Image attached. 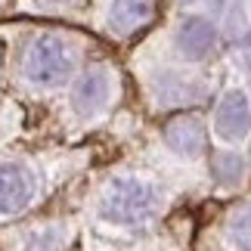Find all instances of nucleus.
Here are the masks:
<instances>
[{
    "instance_id": "obj_3",
    "label": "nucleus",
    "mask_w": 251,
    "mask_h": 251,
    "mask_svg": "<svg viewBox=\"0 0 251 251\" xmlns=\"http://www.w3.org/2000/svg\"><path fill=\"white\" fill-rule=\"evenodd\" d=\"M214 130L220 140L226 143H236L248 137L251 130V105H248V96L242 90H229L217 105V118H214Z\"/></svg>"
},
{
    "instance_id": "obj_6",
    "label": "nucleus",
    "mask_w": 251,
    "mask_h": 251,
    "mask_svg": "<svg viewBox=\"0 0 251 251\" xmlns=\"http://www.w3.org/2000/svg\"><path fill=\"white\" fill-rule=\"evenodd\" d=\"M165 140L180 155H199L201 146H205V130H201V124L196 118H177L168 124Z\"/></svg>"
},
{
    "instance_id": "obj_1",
    "label": "nucleus",
    "mask_w": 251,
    "mask_h": 251,
    "mask_svg": "<svg viewBox=\"0 0 251 251\" xmlns=\"http://www.w3.org/2000/svg\"><path fill=\"white\" fill-rule=\"evenodd\" d=\"M161 196L152 183L140 177H118L109 183L100 201V217L118 226H137L158 211Z\"/></svg>"
},
{
    "instance_id": "obj_4",
    "label": "nucleus",
    "mask_w": 251,
    "mask_h": 251,
    "mask_svg": "<svg viewBox=\"0 0 251 251\" xmlns=\"http://www.w3.org/2000/svg\"><path fill=\"white\" fill-rule=\"evenodd\" d=\"M34 196V180L31 174L19 165H3L0 168V217L19 214Z\"/></svg>"
},
{
    "instance_id": "obj_12",
    "label": "nucleus",
    "mask_w": 251,
    "mask_h": 251,
    "mask_svg": "<svg viewBox=\"0 0 251 251\" xmlns=\"http://www.w3.org/2000/svg\"><path fill=\"white\" fill-rule=\"evenodd\" d=\"M50 3H78V0H50Z\"/></svg>"
},
{
    "instance_id": "obj_10",
    "label": "nucleus",
    "mask_w": 251,
    "mask_h": 251,
    "mask_svg": "<svg viewBox=\"0 0 251 251\" xmlns=\"http://www.w3.org/2000/svg\"><path fill=\"white\" fill-rule=\"evenodd\" d=\"M65 242V233L62 226H47L41 233H34L31 239L25 242V251H59Z\"/></svg>"
},
{
    "instance_id": "obj_2",
    "label": "nucleus",
    "mask_w": 251,
    "mask_h": 251,
    "mask_svg": "<svg viewBox=\"0 0 251 251\" xmlns=\"http://www.w3.org/2000/svg\"><path fill=\"white\" fill-rule=\"evenodd\" d=\"M22 69H25V78L37 87H59L62 81H69L75 59L65 41H59L53 34H41L28 47Z\"/></svg>"
},
{
    "instance_id": "obj_8",
    "label": "nucleus",
    "mask_w": 251,
    "mask_h": 251,
    "mask_svg": "<svg viewBox=\"0 0 251 251\" xmlns=\"http://www.w3.org/2000/svg\"><path fill=\"white\" fill-rule=\"evenodd\" d=\"M149 16H152V0H115L109 22L118 31H133L143 22H149Z\"/></svg>"
},
{
    "instance_id": "obj_11",
    "label": "nucleus",
    "mask_w": 251,
    "mask_h": 251,
    "mask_svg": "<svg viewBox=\"0 0 251 251\" xmlns=\"http://www.w3.org/2000/svg\"><path fill=\"white\" fill-rule=\"evenodd\" d=\"M239 171H242V165H239V158L233 155H217V165H214V174L220 180H236Z\"/></svg>"
},
{
    "instance_id": "obj_5",
    "label": "nucleus",
    "mask_w": 251,
    "mask_h": 251,
    "mask_svg": "<svg viewBox=\"0 0 251 251\" xmlns=\"http://www.w3.org/2000/svg\"><path fill=\"white\" fill-rule=\"evenodd\" d=\"M109 90H112V81H109L105 72H100V69L87 72L78 81V87H75V105H78L84 115H90V112L102 109V105L109 102Z\"/></svg>"
},
{
    "instance_id": "obj_7",
    "label": "nucleus",
    "mask_w": 251,
    "mask_h": 251,
    "mask_svg": "<svg viewBox=\"0 0 251 251\" xmlns=\"http://www.w3.org/2000/svg\"><path fill=\"white\" fill-rule=\"evenodd\" d=\"M177 44L189 59H201V56L211 50V44H214V28H211V22H205V19L192 16V19L183 22Z\"/></svg>"
},
{
    "instance_id": "obj_9",
    "label": "nucleus",
    "mask_w": 251,
    "mask_h": 251,
    "mask_svg": "<svg viewBox=\"0 0 251 251\" xmlns=\"http://www.w3.org/2000/svg\"><path fill=\"white\" fill-rule=\"evenodd\" d=\"M226 236H229V242H233V248L251 251V205H245L233 220H229Z\"/></svg>"
}]
</instances>
